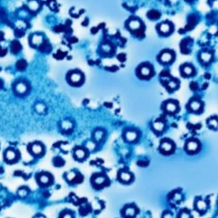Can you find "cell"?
I'll return each mask as SVG.
<instances>
[{
    "mask_svg": "<svg viewBox=\"0 0 218 218\" xmlns=\"http://www.w3.org/2000/svg\"><path fill=\"white\" fill-rule=\"evenodd\" d=\"M18 153L13 148H8L4 153V159L8 163H15L18 159Z\"/></svg>",
    "mask_w": 218,
    "mask_h": 218,
    "instance_id": "1",
    "label": "cell"
},
{
    "mask_svg": "<svg viewBox=\"0 0 218 218\" xmlns=\"http://www.w3.org/2000/svg\"><path fill=\"white\" fill-rule=\"evenodd\" d=\"M160 150L162 153L165 154L171 153L174 151V144L172 142H170V140H164L161 143Z\"/></svg>",
    "mask_w": 218,
    "mask_h": 218,
    "instance_id": "2",
    "label": "cell"
},
{
    "mask_svg": "<svg viewBox=\"0 0 218 218\" xmlns=\"http://www.w3.org/2000/svg\"><path fill=\"white\" fill-rule=\"evenodd\" d=\"M69 81L73 85H79L83 83V74L79 72H72L69 74Z\"/></svg>",
    "mask_w": 218,
    "mask_h": 218,
    "instance_id": "3",
    "label": "cell"
},
{
    "mask_svg": "<svg viewBox=\"0 0 218 218\" xmlns=\"http://www.w3.org/2000/svg\"><path fill=\"white\" fill-rule=\"evenodd\" d=\"M173 57H174V54L172 52L170 51V50H165V51L161 53L160 56H159V60L163 63H169V62H171V61L173 60Z\"/></svg>",
    "mask_w": 218,
    "mask_h": 218,
    "instance_id": "4",
    "label": "cell"
},
{
    "mask_svg": "<svg viewBox=\"0 0 218 218\" xmlns=\"http://www.w3.org/2000/svg\"><path fill=\"white\" fill-rule=\"evenodd\" d=\"M30 152L34 155L39 156V155L42 154L43 152H44V147H43L42 144H40L39 143H33L30 146Z\"/></svg>",
    "mask_w": 218,
    "mask_h": 218,
    "instance_id": "5",
    "label": "cell"
},
{
    "mask_svg": "<svg viewBox=\"0 0 218 218\" xmlns=\"http://www.w3.org/2000/svg\"><path fill=\"white\" fill-rule=\"evenodd\" d=\"M139 74L142 78L148 79V78H149V77H151L152 76V74H153V71H152V68L149 67V66L144 65V66H143V67H140Z\"/></svg>",
    "mask_w": 218,
    "mask_h": 218,
    "instance_id": "6",
    "label": "cell"
},
{
    "mask_svg": "<svg viewBox=\"0 0 218 218\" xmlns=\"http://www.w3.org/2000/svg\"><path fill=\"white\" fill-rule=\"evenodd\" d=\"M44 42V37L41 34H34L32 38H31V44L33 46H36V47H40L42 45L43 43Z\"/></svg>",
    "mask_w": 218,
    "mask_h": 218,
    "instance_id": "7",
    "label": "cell"
},
{
    "mask_svg": "<svg viewBox=\"0 0 218 218\" xmlns=\"http://www.w3.org/2000/svg\"><path fill=\"white\" fill-rule=\"evenodd\" d=\"M172 30V26L169 22H163L162 24H160L159 27H158V31L161 34H164V35H167L169 34Z\"/></svg>",
    "mask_w": 218,
    "mask_h": 218,
    "instance_id": "8",
    "label": "cell"
},
{
    "mask_svg": "<svg viewBox=\"0 0 218 218\" xmlns=\"http://www.w3.org/2000/svg\"><path fill=\"white\" fill-rule=\"evenodd\" d=\"M27 90H28V88H27V85L26 83H24V82H19V83H17L15 86V92L19 95L26 94Z\"/></svg>",
    "mask_w": 218,
    "mask_h": 218,
    "instance_id": "9",
    "label": "cell"
},
{
    "mask_svg": "<svg viewBox=\"0 0 218 218\" xmlns=\"http://www.w3.org/2000/svg\"><path fill=\"white\" fill-rule=\"evenodd\" d=\"M186 149L187 151L189 153H195L198 151L199 149V143L195 140H191L189 142H188L187 145H186Z\"/></svg>",
    "mask_w": 218,
    "mask_h": 218,
    "instance_id": "10",
    "label": "cell"
},
{
    "mask_svg": "<svg viewBox=\"0 0 218 218\" xmlns=\"http://www.w3.org/2000/svg\"><path fill=\"white\" fill-rule=\"evenodd\" d=\"M142 27V23L139 20L137 19H132L128 22V27L131 31H137L139 30Z\"/></svg>",
    "mask_w": 218,
    "mask_h": 218,
    "instance_id": "11",
    "label": "cell"
},
{
    "mask_svg": "<svg viewBox=\"0 0 218 218\" xmlns=\"http://www.w3.org/2000/svg\"><path fill=\"white\" fill-rule=\"evenodd\" d=\"M136 214V209L134 206L130 205L127 206L124 210V215L126 218H132L134 217Z\"/></svg>",
    "mask_w": 218,
    "mask_h": 218,
    "instance_id": "12",
    "label": "cell"
},
{
    "mask_svg": "<svg viewBox=\"0 0 218 218\" xmlns=\"http://www.w3.org/2000/svg\"><path fill=\"white\" fill-rule=\"evenodd\" d=\"M182 73L183 76H186V77L193 76V74L194 73V67L189 65V64H186L184 67L182 68Z\"/></svg>",
    "mask_w": 218,
    "mask_h": 218,
    "instance_id": "13",
    "label": "cell"
},
{
    "mask_svg": "<svg viewBox=\"0 0 218 218\" xmlns=\"http://www.w3.org/2000/svg\"><path fill=\"white\" fill-rule=\"evenodd\" d=\"M178 109V106L176 102L174 101H168L165 104V110L169 113H175Z\"/></svg>",
    "mask_w": 218,
    "mask_h": 218,
    "instance_id": "14",
    "label": "cell"
},
{
    "mask_svg": "<svg viewBox=\"0 0 218 218\" xmlns=\"http://www.w3.org/2000/svg\"><path fill=\"white\" fill-rule=\"evenodd\" d=\"M28 9L33 12H36L40 9V3L38 0H30L27 3Z\"/></svg>",
    "mask_w": 218,
    "mask_h": 218,
    "instance_id": "15",
    "label": "cell"
},
{
    "mask_svg": "<svg viewBox=\"0 0 218 218\" xmlns=\"http://www.w3.org/2000/svg\"><path fill=\"white\" fill-rule=\"evenodd\" d=\"M50 181H51V177L46 173H43V174L39 176V182L40 184L48 185L50 183Z\"/></svg>",
    "mask_w": 218,
    "mask_h": 218,
    "instance_id": "16",
    "label": "cell"
},
{
    "mask_svg": "<svg viewBox=\"0 0 218 218\" xmlns=\"http://www.w3.org/2000/svg\"><path fill=\"white\" fill-rule=\"evenodd\" d=\"M137 132L135 130H128L124 134V137L127 140L128 142H134L137 138Z\"/></svg>",
    "mask_w": 218,
    "mask_h": 218,
    "instance_id": "17",
    "label": "cell"
},
{
    "mask_svg": "<svg viewBox=\"0 0 218 218\" xmlns=\"http://www.w3.org/2000/svg\"><path fill=\"white\" fill-rule=\"evenodd\" d=\"M189 106H190L192 111H194V112H200L201 108H202V103L200 102V101L194 100L191 101Z\"/></svg>",
    "mask_w": 218,
    "mask_h": 218,
    "instance_id": "18",
    "label": "cell"
},
{
    "mask_svg": "<svg viewBox=\"0 0 218 218\" xmlns=\"http://www.w3.org/2000/svg\"><path fill=\"white\" fill-rule=\"evenodd\" d=\"M74 156H75L77 159L82 160V159H84L86 157V151L84 148H78L74 151Z\"/></svg>",
    "mask_w": 218,
    "mask_h": 218,
    "instance_id": "19",
    "label": "cell"
},
{
    "mask_svg": "<svg viewBox=\"0 0 218 218\" xmlns=\"http://www.w3.org/2000/svg\"><path fill=\"white\" fill-rule=\"evenodd\" d=\"M119 179L121 180L122 182L127 183V182H130L132 180V176H131L130 173L127 172V171H121L120 174H119Z\"/></svg>",
    "mask_w": 218,
    "mask_h": 218,
    "instance_id": "20",
    "label": "cell"
},
{
    "mask_svg": "<svg viewBox=\"0 0 218 218\" xmlns=\"http://www.w3.org/2000/svg\"><path fill=\"white\" fill-rule=\"evenodd\" d=\"M211 53H210V52L208 51L202 52V53L200 54V60H201V61L204 62V63H208V62H210V61H211Z\"/></svg>",
    "mask_w": 218,
    "mask_h": 218,
    "instance_id": "21",
    "label": "cell"
},
{
    "mask_svg": "<svg viewBox=\"0 0 218 218\" xmlns=\"http://www.w3.org/2000/svg\"><path fill=\"white\" fill-rule=\"evenodd\" d=\"M10 49H11V51H12V53H14V54H17V53H19V52L21 50V44H20L19 41L15 40V41H13V42L11 43Z\"/></svg>",
    "mask_w": 218,
    "mask_h": 218,
    "instance_id": "22",
    "label": "cell"
},
{
    "mask_svg": "<svg viewBox=\"0 0 218 218\" xmlns=\"http://www.w3.org/2000/svg\"><path fill=\"white\" fill-rule=\"evenodd\" d=\"M106 182V178L102 175H99L96 176L94 178V183L96 186H102L103 184H105Z\"/></svg>",
    "mask_w": 218,
    "mask_h": 218,
    "instance_id": "23",
    "label": "cell"
},
{
    "mask_svg": "<svg viewBox=\"0 0 218 218\" xmlns=\"http://www.w3.org/2000/svg\"><path fill=\"white\" fill-rule=\"evenodd\" d=\"M196 207L200 211H205L207 209V203L203 200H199L196 203Z\"/></svg>",
    "mask_w": 218,
    "mask_h": 218,
    "instance_id": "24",
    "label": "cell"
},
{
    "mask_svg": "<svg viewBox=\"0 0 218 218\" xmlns=\"http://www.w3.org/2000/svg\"><path fill=\"white\" fill-rule=\"evenodd\" d=\"M148 17L151 20H157L160 17V13L158 12V10L155 9H152L150 11L148 12Z\"/></svg>",
    "mask_w": 218,
    "mask_h": 218,
    "instance_id": "25",
    "label": "cell"
},
{
    "mask_svg": "<svg viewBox=\"0 0 218 218\" xmlns=\"http://www.w3.org/2000/svg\"><path fill=\"white\" fill-rule=\"evenodd\" d=\"M104 137V131L102 130H97L95 131L94 138L96 142H101Z\"/></svg>",
    "mask_w": 218,
    "mask_h": 218,
    "instance_id": "26",
    "label": "cell"
},
{
    "mask_svg": "<svg viewBox=\"0 0 218 218\" xmlns=\"http://www.w3.org/2000/svg\"><path fill=\"white\" fill-rule=\"evenodd\" d=\"M153 129H154L156 131L160 132V131H162V130H164V123L162 121H155L154 123H153Z\"/></svg>",
    "mask_w": 218,
    "mask_h": 218,
    "instance_id": "27",
    "label": "cell"
},
{
    "mask_svg": "<svg viewBox=\"0 0 218 218\" xmlns=\"http://www.w3.org/2000/svg\"><path fill=\"white\" fill-rule=\"evenodd\" d=\"M35 110H36V112L38 113L41 114V113H44V112H45L46 107L44 106V104H43V103H37L36 105H35Z\"/></svg>",
    "mask_w": 218,
    "mask_h": 218,
    "instance_id": "28",
    "label": "cell"
},
{
    "mask_svg": "<svg viewBox=\"0 0 218 218\" xmlns=\"http://www.w3.org/2000/svg\"><path fill=\"white\" fill-rule=\"evenodd\" d=\"M208 124L211 128H213L214 130H216L218 126V122L216 117H213V118H210L209 121H208Z\"/></svg>",
    "mask_w": 218,
    "mask_h": 218,
    "instance_id": "29",
    "label": "cell"
},
{
    "mask_svg": "<svg viewBox=\"0 0 218 218\" xmlns=\"http://www.w3.org/2000/svg\"><path fill=\"white\" fill-rule=\"evenodd\" d=\"M27 66V62H26V61H24V60H21V61H19L18 62L16 63V67H17V69L20 70V71L26 69Z\"/></svg>",
    "mask_w": 218,
    "mask_h": 218,
    "instance_id": "30",
    "label": "cell"
},
{
    "mask_svg": "<svg viewBox=\"0 0 218 218\" xmlns=\"http://www.w3.org/2000/svg\"><path fill=\"white\" fill-rule=\"evenodd\" d=\"M61 127H62V129H64L65 130H71V129L73 128V124H72L70 121L65 120V121L62 122V124H61Z\"/></svg>",
    "mask_w": 218,
    "mask_h": 218,
    "instance_id": "31",
    "label": "cell"
},
{
    "mask_svg": "<svg viewBox=\"0 0 218 218\" xmlns=\"http://www.w3.org/2000/svg\"><path fill=\"white\" fill-rule=\"evenodd\" d=\"M27 194H28V189L27 188H25V187H22L18 190V195L20 197H26Z\"/></svg>",
    "mask_w": 218,
    "mask_h": 218,
    "instance_id": "32",
    "label": "cell"
},
{
    "mask_svg": "<svg viewBox=\"0 0 218 218\" xmlns=\"http://www.w3.org/2000/svg\"><path fill=\"white\" fill-rule=\"evenodd\" d=\"M15 26H16V27H17V29L18 30H22V29H24V28H26V27H27V25H26V23H25L24 21H18L16 23H15Z\"/></svg>",
    "mask_w": 218,
    "mask_h": 218,
    "instance_id": "33",
    "label": "cell"
},
{
    "mask_svg": "<svg viewBox=\"0 0 218 218\" xmlns=\"http://www.w3.org/2000/svg\"><path fill=\"white\" fill-rule=\"evenodd\" d=\"M179 218H191V215L187 210H182L179 215Z\"/></svg>",
    "mask_w": 218,
    "mask_h": 218,
    "instance_id": "34",
    "label": "cell"
},
{
    "mask_svg": "<svg viewBox=\"0 0 218 218\" xmlns=\"http://www.w3.org/2000/svg\"><path fill=\"white\" fill-rule=\"evenodd\" d=\"M111 49H112V48H111V46L109 45V44H104L102 46V50L104 52H109Z\"/></svg>",
    "mask_w": 218,
    "mask_h": 218,
    "instance_id": "35",
    "label": "cell"
},
{
    "mask_svg": "<svg viewBox=\"0 0 218 218\" xmlns=\"http://www.w3.org/2000/svg\"><path fill=\"white\" fill-rule=\"evenodd\" d=\"M54 163L55 165H61L60 163H61V164L63 163V160H62L61 158H55V159L54 160Z\"/></svg>",
    "mask_w": 218,
    "mask_h": 218,
    "instance_id": "36",
    "label": "cell"
},
{
    "mask_svg": "<svg viewBox=\"0 0 218 218\" xmlns=\"http://www.w3.org/2000/svg\"><path fill=\"white\" fill-rule=\"evenodd\" d=\"M61 218H73V215H72V213H70V212H65V213H63V215H62Z\"/></svg>",
    "mask_w": 218,
    "mask_h": 218,
    "instance_id": "37",
    "label": "cell"
},
{
    "mask_svg": "<svg viewBox=\"0 0 218 218\" xmlns=\"http://www.w3.org/2000/svg\"><path fill=\"white\" fill-rule=\"evenodd\" d=\"M7 53L6 49H3V47L0 46V56H4Z\"/></svg>",
    "mask_w": 218,
    "mask_h": 218,
    "instance_id": "38",
    "label": "cell"
},
{
    "mask_svg": "<svg viewBox=\"0 0 218 218\" xmlns=\"http://www.w3.org/2000/svg\"><path fill=\"white\" fill-rule=\"evenodd\" d=\"M169 86H170L171 89H176V86H177L176 81H170V83H169Z\"/></svg>",
    "mask_w": 218,
    "mask_h": 218,
    "instance_id": "39",
    "label": "cell"
},
{
    "mask_svg": "<svg viewBox=\"0 0 218 218\" xmlns=\"http://www.w3.org/2000/svg\"><path fill=\"white\" fill-rule=\"evenodd\" d=\"M118 59L120 61H123L125 60V54H120L118 56Z\"/></svg>",
    "mask_w": 218,
    "mask_h": 218,
    "instance_id": "40",
    "label": "cell"
},
{
    "mask_svg": "<svg viewBox=\"0 0 218 218\" xmlns=\"http://www.w3.org/2000/svg\"><path fill=\"white\" fill-rule=\"evenodd\" d=\"M190 87L191 88H193V90H194V91H195V90H197L198 85H196L195 83H192V84L190 85Z\"/></svg>",
    "mask_w": 218,
    "mask_h": 218,
    "instance_id": "41",
    "label": "cell"
},
{
    "mask_svg": "<svg viewBox=\"0 0 218 218\" xmlns=\"http://www.w3.org/2000/svg\"><path fill=\"white\" fill-rule=\"evenodd\" d=\"M164 218H172V215L170 214V213H165L164 215Z\"/></svg>",
    "mask_w": 218,
    "mask_h": 218,
    "instance_id": "42",
    "label": "cell"
},
{
    "mask_svg": "<svg viewBox=\"0 0 218 218\" xmlns=\"http://www.w3.org/2000/svg\"><path fill=\"white\" fill-rule=\"evenodd\" d=\"M35 218H45L44 215H37V216H35Z\"/></svg>",
    "mask_w": 218,
    "mask_h": 218,
    "instance_id": "43",
    "label": "cell"
},
{
    "mask_svg": "<svg viewBox=\"0 0 218 218\" xmlns=\"http://www.w3.org/2000/svg\"><path fill=\"white\" fill-rule=\"evenodd\" d=\"M187 1H193V0H187Z\"/></svg>",
    "mask_w": 218,
    "mask_h": 218,
    "instance_id": "44",
    "label": "cell"
}]
</instances>
